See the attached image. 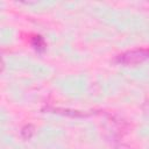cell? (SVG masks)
<instances>
[{
	"label": "cell",
	"instance_id": "6da1fadb",
	"mask_svg": "<svg viewBox=\"0 0 149 149\" xmlns=\"http://www.w3.org/2000/svg\"><path fill=\"white\" fill-rule=\"evenodd\" d=\"M149 58V52L144 49H135L126 51L118 56V62L123 65H136Z\"/></svg>",
	"mask_w": 149,
	"mask_h": 149
},
{
	"label": "cell",
	"instance_id": "7a4b0ae2",
	"mask_svg": "<svg viewBox=\"0 0 149 149\" xmlns=\"http://www.w3.org/2000/svg\"><path fill=\"white\" fill-rule=\"evenodd\" d=\"M34 133H35V128H34L33 125H26V126H23L22 129H21V136H22L24 140L31 139V136L34 135Z\"/></svg>",
	"mask_w": 149,
	"mask_h": 149
},
{
	"label": "cell",
	"instance_id": "3957f363",
	"mask_svg": "<svg viewBox=\"0 0 149 149\" xmlns=\"http://www.w3.org/2000/svg\"><path fill=\"white\" fill-rule=\"evenodd\" d=\"M33 44H34V47H35L37 50H43L44 47H45V43H44V41H43V38H42L41 36H36V37L34 38Z\"/></svg>",
	"mask_w": 149,
	"mask_h": 149
}]
</instances>
